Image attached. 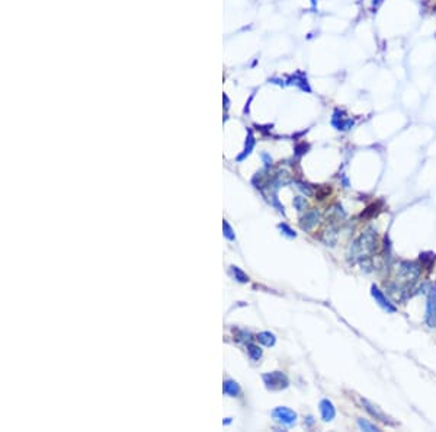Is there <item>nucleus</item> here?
I'll use <instances>...</instances> for the list:
<instances>
[{"label":"nucleus","mask_w":436,"mask_h":432,"mask_svg":"<svg viewBox=\"0 0 436 432\" xmlns=\"http://www.w3.org/2000/svg\"><path fill=\"white\" fill-rule=\"evenodd\" d=\"M377 249V238L374 233L367 232L353 243V255L356 258H364L367 255L374 253Z\"/></svg>","instance_id":"1"},{"label":"nucleus","mask_w":436,"mask_h":432,"mask_svg":"<svg viewBox=\"0 0 436 432\" xmlns=\"http://www.w3.org/2000/svg\"><path fill=\"white\" fill-rule=\"evenodd\" d=\"M263 381H265L266 387L271 390H282L288 387V378L281 371H273V372L265 374Z\"/></svg>","instance_id":"2"},{"label":"nucleus","mask_w":436,"mask_h":432,"mask_svg":"<svg viewBox=\"0 0 436 432\" xmlns=\"http://www.w3.org/2000/svg\"><path fill=\"white\" fill-rule=\"evenodd\" d=\"M420 275V268L413 262H403L398 269V278L404 282H413Z\"/></svg>","instance_id":"3"},{"label":"nucleus","mask_w":436,"mask_h":432,"mask_svg":"<svg viewBox=\"0 0 436 432\" xmlns=\"http://www.w3.org/2000/svg\"><path fill=\"white\" fill-rule=\"evenodd\" d=\"M272 416L283 425H292L297 421V413L288 408H276L272 412Z\"/></svg>","instance_id":"4"},{"label":"nucleus","mask_w":436,"mask_h":432,"mask_svg":"<svg viewBox=\"0 0 436 432\" xmlns=\"http://www.w3.org/2000/svg\"><path fill=\"white\" fill-rule=\"evenodd\" d=\"M371 294H372V297L375 299V302L378 303L384 310H387L388 313H395V307L392 306L391 303L388 302V299L382 294V291L377 287V285H372L371 287Z\"/></svg>","instance_id":"5"},{"label":"nucleus","mask_w":436,"mask_h":432,"mask_svg":"<svg viewBox=\"0 0 436 432\" xmlns=\"http://www.w3.org/2000/svg\"><path fill=\"white\" fill-rule=\"evenodd\" d=\"M426 322L429 326H436V288L431 290L428 299V310H426Z\"/></svg>","instance_id":"6"},{"label":"nucleus","mask_w":436,"mask_h":432,"mask_svg":"<svg viewBox=\"0 0 436 432\" xmlns=\"http://www.w3.org/2000/svg\"><path fill=\"white\" fill-rule=\"evenodd\" d=\"M319 211L317 210H311V211H308L304 217H303V220H301V229L303 230H311L313 227H316L317 226V223H319Z\"/></svg>","instance_id":"7"},{"label":"nucleus","mask_w":436,"mask_h":432,"mask_svg":"<svg viewBox=\"0 0 436 432\" xmlns=\"http://www.w3.org/2000/svg\"><path fill=\"white\" fill-rule=\"evenodd\" d=\"M362 405H364V408L367 409V412H370L371 415H372L375 419H378V421H381V422H384V424H390V419H388L382 412L380 411L377 406H374L371 402L365 400V399H362Z\"/></svg>","instance_id":"8"},{"label":"nucleus","mask_w":436,"mask_h":432,"mask_svg":"<svg viewBox=\"0 0 436 432\" xmlns=\"http://www.w3.org/2000/svg\"><path fill=\"white\" fill-rule=\"evenodd\" d=\"M320 412H322V416H323L325 421H331L334 418V415H336L333 403L330 400H327V399L322 400V403H320Z\"/></svg>","instance_id":"9"},{"label":"nucleus","mask_w":436,"mask_h":432,"mask_svg":"<svg viewBox=\"0 0 436 432\" xmlns=\"http://www.w3.org/2000/svg\"><path fill=\"white\" fill-rule=\"evenodd\" d=\"M333 120H339V123H333V125L336 127V130H342V131L350 130L352 125H353V121H352L350 118H346V117H337L336 112H334V115H333Z\"/></svg>","instance_id":"10"},{"label":"nucleus","mask_w":436,"mask_h":432,"mask_svg":"<svg viewBox=\"0 0 436 432\" xmlns=\"http://www.w3.org/2000/svg\"><path fill=\"white\" fill-rule=\"evenodd\" d=\"M224 393L227 394V396H231V397H236V396H239L240 393V387L239 384L236 383V381H233V380H227L225 383H224Z\"/></svg>","instance_id":"11"},{"label":"nucleus","mask_w":436,"mask_h":432,"mask_svg":"<svg viewBox=\"0 0 436 432\" xmlns=\"http://www.w3.org/2000/svg\"><path fill=\"white\" fill-rule=\"evenodd\" d=\"M258 341L263 344L265 346H273L275 345V335L271 333V332H262L258 335Z\"/></svg>","instance_id":"12"},{"label":"nucleus","mask_w":436,"mask_h":432,"mask_svg":"<svg viewBox=\"0 0 436 432\" xmlns=\"http://www.w3.org/2000/svg\"><path fill=\"white\" fill-rule=\"evenodd\" d=\"M247 351H249V355H250V358H252V360H255V361H258V360H259V358L262 357V351H261V348H259V346L249 345Z\"/></svg>","instance_id":"13"},{"label":"nucleus","mask_w":436,"mask_h":432,"mask_svg":"<svg viewBox=\"0 0 436 432\" xmlns=\"http://www.w3.org/2000/svg\"><path fill=\"white\" fill-rule=\"evenodd\" d=\"M358 425H359V428L364 430V431H370V432L378 431V428H377L375 425H372V424H370L368 421H364V419H359V421H358Z\"/></svg>","instance_id":"14"},{"label":"nucleus","mask_w":436,"mask_h":432,"mask_svg":"<svg viewBox=\"0 0 436 432\" xmlns=\"http://www.w3.org/2000/svg\"><path fill=\"white\" fill-rule=\"evenodd\" d=\"M231 271H233V274H234V277H236V280L240 282H247L249 281V277L243 272V271H240L237 266H231Z\"/></svg>","instance_id":"15"},{"label":"nucleus","mask_w":436,"mask_h":432,"mask_svg":"<svg viewBox=\"0 0 436 432\" xmlns=\"http://www.w3.org/2000/svg\"><path fill=\"white\" fill-rule=\"evenodd\" d=\"M222 229H224V236L228 239V240H234L236 236H234V233H233V229L230 227V224L224 220V223H222Z\"/></svg>","instance_id":"16"},{"label":"nucleus","mask_w":436,"mask_h":432,"mask_svg":"<svg viewBox=\"0 0 436 432\" xmlns=\"http://www.w3.org/2000/svg\"><path fill=\"white\" fill-rule=\"evenodd\" d=\"M305 205H307V202H305V198H301V196H297V198H294V207L298 210V211H303L305 208Z\"/></svg>","instance_id":"17"},{"label":"nucleus","mask_w":436,"mask_h":432,"mask_svg":"<svg viewBox=\"0 0 436 432\" xmlns=\"http://www.w3.org/2000/svg\"><path fill=\"white\" fill-rule=\"evenodd\" d=\"M279 229H281L282 232H285V235H286V236H289V238H295V236H297V235H295V232H294V230H291V229H289L286 224H279Z\"/></svg>","instance_id":"18"},{"label":"nucleus","mask_w":436,"mask_h":432,"mask_svg":"<svg viewBox=\"0 0 436 432\" xmlns=\"http://www.w3.org/2000/svg\"><path fill=\"white\" fill-rule=\"evenodd\" d=\"M298 188L304 192L305 195H311L313 194V189L308 186V185H304V184H298Z\"/></svg>","instance_id":"19"}]
</instances>
